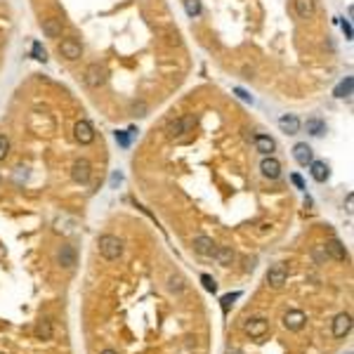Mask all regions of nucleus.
<instances>
[{"instance_id":"obj_1","label":"nucleus","mask_w":354,"mask_h":354,"mask_svg":"<svg viewBox=\"0 0 354 354\" xmlns=\"http://www.w3.org/2000/svg\"><path fill=\"white\" fill-rule=\"evenodd\" d=\"M100 255L104 260H118L121 255H123V241L114 236V234H104L100 236Z\"/></svg>"},{"instance_id":"obj_2","label":"nucleus","mask_w":354,"mask_h":354,"mask_svg":"<svg viewBox=\"0 0 354 354\" xmlns=\"http://www.w3.org/2000/svg\"><path fill=\"white\" fill-rule=\"evenodd\" d=\"M107 83V69L102 64H90L85 71V85L87 87H102Z\"/></svg>"},{"instance_id":"obj_3","label":"nucleus","mask_w":354,"mask_h":354,"mask_svg":"<svg viewBox=\"0 0 354 354\" xmlns=\"http://www.w3.org/2000/svg\"><path fill=\"white\" fill-rule=\"evenodd\" d=\"M288 281V270H286V264L277 262V264H272L270 270H267V284L272 288H284V284Z\"/></svg>"},{"instance_id":"obj_4","label":"nucleus","mask_w":354,"mask_h":354,"mask_svg":"<svg viewBox=\"0 0 354 354\" xmlns=\"http://www.w3.org/2000/svg\"><path fill=\"white\" fill-rule=\"evenodd\" d=\"M90 175H93V165L85 161V158H78V161L71 165V177H73V182H78V185H87V182H90Z\"/></svg>"},{"instance_id":"obj_5","label":"nucleus","mask_w":354,"mask_h":354,"mask_svg":"<svg viewBox=\"0 0 354 354\" xmlns=\"http://www.w3.org/2000/svg\"><path fill=\"white\" fill-rule=\"evenodd\" d=\"M73 137L78 144H93L95 142V128L90 121H78L73 125Z\"/></svg>"},{"instance_id":"obj_6","label":"nucleus","mask_w":354,"mask_h":354,"mask_svg":"<svg viewBox=\"0 0 354 354\" xmlns=\"http://www.w3.org/2000/svg\"><path fill=\"white\" fill-rule=\"evenodd\" d=\"M192 128H194V118H192V116H185V118H175L172 123H168L165 132H168L170 139H175V137H182V135L189 132Z\"/></svg>"},{"instance_id":"obj_7","label":"nucleus","mask_w":354,"mask_h":354,"mask_svg":"<svg viewBox=\"0 0 354 354\" xmlns=\"http://www.w3.org/2000/svg\"><path fill=\"white\" fill-rule=\"evenodd\" d=\"M352 333V314L349 312H340L333 319V335L335 338H347Z\"/></svg>"},{"instance_id":"obj_8","label":"nucleus","mask_w":354,"mask_h":354,"mask_svg":"<svg viewBox=\"0 0 354 354\" xmlns=\"http://www.w3.org/2000/svg\"><path fill=\"white\" fill-rule=\"evenodd\" d=\"M243 331H246L250 338H264L267 331H270V321H267V319H262V316L248 319L246 326H243Z\"/></svg>"},{"instance_id":"obj_9","label":"nucleus","mask_w":354,"mask_h":354,"mask_svg":"<svg viewBox=\"0 0 354 354\" xmlns=\"http://www.w3.org/2000/svg\"><path fill=\"white\" fill-rule=\"evenodd\" d=\"M192 246H194V250H196L199 255H203V257H213V255H215V250H217L215 241L210 239V236H206V234H199V236H194Z\"/></svg>"},{"instance_id":"obj_10","label":"nucleus","mask_w":354,"mask_h":354,"mask_svg":"<svg viewBox=\"0 0 354 354\" xmlns=\"http://www.w3.org/2000/svg\"><path fill=\"white\" fill-rule=\"evenodd\" d=\"M59 54L66 57L69 62H76V59H80V54H83V45L73 38H66L59 43Z\"/></svg>"},{"instance_id":"obj_11","label":"nucleus","mask_w":354,"mask_h":354,"mask_svg":"<svg viewBox=\"0 0 354 354\" xmlns=\"http://www.w3.org/2000/svg\"><path fill=\"white\" fill-rule=\"evenodd\" d=\"M305 321H307V314L302 309H288L284 314V326L288 331H300L305 326Z\"/></svg>"},{"instance_id":"obj_12","label":"nucleus","mask_w":354,"mask_h":354,"mask_svg":"<svg viewBox=\"0 0 354 354\" xmlns=\"http://www.w3.org/2000/svg\"><path fill=\"white\" fill-rule=\"evenodd\" d=\"M57 262L62 264L64 270H73L78 262V255H76V248L69 246V243H64L59 250H57Z\"/></svg>"},{"instance_id":"obj_13","label":"nucleus","mask_w":354,"mask_h":354,"mask_svg":"<svg viewBox=\"0 0 354 354\" xmlns=\"http://www.w3.org/2000/svg\"><path fill=\"white\" fill-rule=\"evenodd\" d=\"M260 172L267 177V180H279V177H281V163H279L274 156H264L260 163Z\"/></svg>"},{"instance_id":"obj_14","label":"nucleus","mask_w":354,"mask_h":354,"mask_svg":"<svg viewBox=\"0 0 354 354\" xmlns=\"http://www.w3.org/2000/svg\"><path fill=\"white\" fill-rule=\"evenodd\" d=\"M293 158H295V163H300V165H309V163L314 161V151H312V146L307 142H298V144L293 146Z\"/></svg>"},{"instance_id":"obj_15","label":"nucleus","mask_w":354,"mask_h":354,"mask_svg":"<svg viewBox=\"0 0 354 354\" xmlns=\"http://www.w3.org/2000/svg\"><path fill=\"white\" fill-rule=\"evenodd\" d=\"M255 149H257L262 156H272L277 151V142H274L270 135H255Z\"/></svg>"},{"instance_id":"obj_16","label":"nucleus","mask_w":354,"mask_h":354,"mask_svg":"<svg viewBox=\"0 0 354 354\" xmlns=\"http://www.w3.org/2000/svg\"><path fill=\"white\" fill-rule=\"evenodd\" d=\"M43 33H45L47 38H59L62 36V19H57V17H47L43 19Z\"/></svg>"},{"instance_id":"obj_17","label":"nucleus","mask_w":354,"mask_h":354,"mask_svg":"<svg viewBox=\"0 0 354 354\" xmlns=\"http://www.w3.org/2000/svg\"><path fill=\"white\" fill-rule=\"evenodd\" d=\"M326 255H331L333 260H338V262H345L347 250H345V246H342V241H338V239L326 241Z\"/></svg>"},{"instance_id":"obj_18","label":"nucleus","mask_w":354,"mask_h":354,"mask_svg":"<svg viewBox=\"0 0 354 354\" xmlns=\"http://www.w3.org/2000/svg\"><path fill=\"white\" fill-rule=\"evenodd\" d=\"M309 168H312L309 172H312V180H314V182H326L328 175H331V168H328L326 161H312Z\"/></svg>"},{"instance_id":"obj_19","label":"nucleus","mask_w":354,"mask_h":354,"mask_svg":"<svg viewBox=\"0 0 354 354\" xmlns=\"http://www.w3.org/2000/svg\"><path fill=\"white\" fill-rule=\"evenodd\" d=\"M279 128H281V132H286V135H295V132L300 130V118L293 114H286L279 118Z\"/></svg>"},{"instance_id":"obj_20","label":"nucleus","mask_w":354,"mask_h":354,"mask_svg":"<svg viewBox=\"0 0 354 354\" xmlns=\"http://www.w3.org/2000/svg\"><path fill=\"white\" fill-rule=\"evenodd\" d=\"M352 93H354V78L352 76H347L345 80H342V83H340L338 87L333 90V95H335L338 100H349V97H352Z\"/></svg>"},{"instance_id":"obj_21","label":"nucleus","mask_w":354,"mask_h":354,"mask_svg":"<svg viewBox=\"0 0 354 354\" xmlns=\"http://www.w3.org/2000/svg\"><path fill=\"white\" fill-rule=\"evenodd\" d=\"M213 257L217 260V264H222V267H229L231 262H234V257H236V255H234V250H231V248L222 246V248H217Z\"/></svg>"},{"instance_id":"obj_22","label":"nucleus","mask_w":354,"mask_h":354,"mask_svg":"<svg viewBox=\"0 0 354 354\" xmlns=\"http://www.w3.org/2000/svg\"><path fill=\"white\" fill-rule=\"evenodd\" d=\"M314 0H295V12L300 17H305V19H309V17L314 15Z\"/></svg>"},{"instance_id":"obj_23","label":"nucleus","mask_w":354,"mask_h":354,"mask_svg":"<svg viewBox=\"0 0 354 354\" xmlns=\"http://www.w3.org/2000/svg\"><path fill=\"white\" fill-rule=\"evenodd\" d=\"M309 135H314V137H321L323 132H326V123H323L321 118H307V123H305Z\"/></svg>"},{"instance_id":"obj_24","label":"nucleus","mask_w":354,"mask_h":354,"mask_svg":"<svg viewBox=\"0 0 354 354\" xmlns=\"http://www.w3.org/2000/svg\"><path fill=\"white\" fill-rule=\"evenodd\" d=\"M239 298H241V293H227V295H222V298H220V305H222L224 314L229 312V307L234 305V300H239Z\"/></svg>"},{"instance_id":"obj_25","label":"nucleus","mask_w":354,"mask_h":354,"mask_svg":"<svg viewBox=\"0 0 354 354\" xmlns=\"http://www.w3.org/2000/svg\"><path fill=\"white\" fill-rule=\"evenodd\" d=\"M168 288L172 293H182V291H185V279L177 277V274H172V277L168 279Z\"/></svg>"},{"instance_id":"obj_26","label":"nucleus","mask_w":354,"mask_h":354,"mask_svg":"<svg viewBox=\"0 0 354 354\" xmlns=\"http://www.w3.org/2000/svg\"><path fill=\"white\" fill-rule=\"evenodd\" d=\"M31 54H33V59H36V62H43V64L47 62V52H45V47L40 45V43H33V45H31Z\"/></svg>"},{"instance_id":"obj_27","label":"nucleus","mask_w":354,"mask_h":354,"mask_svg":"<svg viewBox=\"0 0 354 354\" xmlns=\"http://www.w3.org/2000/svg\"><path fill=\"white\" fill-rule=\"evenodd\" d=\"M185 10L189 17H199L201 15V0H185Z\"/></svg>"},{"instance_id":"obj_28","label":"nucleus","mask_w":354,"mask_h":354,"mask_svg":"<svg viewBox=\"0 0 354 354\" xmlns=\"http://www.w3.org/2000/svg\"><path fill=\"white\" fill-rule=\"evenodd\" d=\"M38 335L43 340H50L52 338V326H50V321H47V319H43V321L38 323Z\"/></svg>"},{"instance_id":"obj_29","label":"nucleus","mask_w":354,"mask_h":354,"mask_svg":"<svg viewBox=\"0 0 354 354\" xmlns=\"http://www.w3.org/2000/svg\"><path fill=\"white\" fill-rule=\"evenodd\" d=\"M201 284H203V288H206L208 293H217V284L210 274H201Z\"/></svg>"},{"instance_id":"obj_30","label":"nucleus","mask_w":354,"mask_h":354,"mask_svg":"<svg viewBox=\"0 0 354 354\" xmlns=\"http://www.w3.org/2000/svg\"><path fill=\"white\" fill-rule=\"evenodd\" d=\"M10 154V139L5 135H0V161H5Z\"/></svg>"},{"instance_id":"obj_31","label":"nucleus","mask_w":354,"mask_h":354,"mask_svg":"<svg viewBox=\"0 0 354 354\" xmlns=\"http://www.w3.org/2000/svg\"><path fill=\"white\" fill-rule=\"evenodd\" d=\"M234 95L239 97V100H243V102H248V104H253V95H248L243 87H234Z\"/></svg>"},{"instance_id":"obj_32","label":"nucleus","mask_w":354,"mask_h":354,"mask_svg":"<svg viewBox=\"0 0 354 354\" xmlns=\"http://www.w3.org/2000/svg\"><path fill=\"white\" fill-rule=\"evenodd\" d=\"M340 26H342V31H345V38H347V40H352V36H354V31H352V24L342 19V22H340Z\"/></svg>"},{"instance_id":"obj_33","label":"nucleus","mask_w":354,"mask_h":354,"mask_svg":"<svg viewBox=\"0 0 354 354\" xmlns=\"http://www.w3.org/2000/svg\"><path fill=\"white\" fill-rule=\"evenodd\" d=\"M116 142L121 146H128L130 144V137H128V132H116Z\"/></svg>"},{"instance_id":"obj_34","label":"nucleus","mask_w":354,"mask_h":354,"mask_svg":"<svg viewBox=\"0 0 354 354\" xmlns=\"http://www.w3.org/2000/svg\"><path fill=\"white\" fill-rule=\"evenodd\" d=\"M291 180H293V185L298 187V189H305V182H302V177L298 175V172H293V175H291Z\"/></svg>"},{"instance_id":"obj_35","label":"nucleus","mask_w":354,"mask_h":354,"mask_svg":"<svg viewBox=\"0 0 354 354\" xmlns=\"http://www.w3.org/2000/svg\"><path fill=\"white\" fill-rule=\"evenodd\" d=\"M132 111H135V116H146L144 114V111H146L144 104H135V107H132Z\"/></svg>"},{"instance_id":"obj_36","label":"nucleus","mask_w":354,"mask_h":354,"mask_svg":"<svg viewBox=\"0 0 354 354\" xmlns=\"http://www.w3.org/2000/svg\"><path fill=\"white\" fill-rule=\"evenodd\" d=\"M352 203H354V196L349 194V196H347V210H349V213H352Z\"/></svg>"},{"instance_id":"obj_37","label":"nucleus","mask_w":354,"mask_h":354,"mask_svg":"<svg viewBox=\"0 0 354 354\" xmlns=\"http://www.w3.org/2000/svg\"><path fill=\"white\" fill-rule=\"evenodd\" d=\"M102 354H118V352H116V349H104Z\"/></svg>"},{"instance_id":"obj_38","label":"nucleus","mask_w":354,"mask_h":354,"mask_svg":"<svg viewBox=\"0 0 354 354\" xmlns=\"http://www.w3.org/2000/svg\"><path fill=\"white\" fill-rule=\"evenodd\" d=\"M347 354H352V352H347Z\"/></svg>"}]
</instances>
